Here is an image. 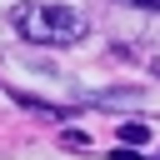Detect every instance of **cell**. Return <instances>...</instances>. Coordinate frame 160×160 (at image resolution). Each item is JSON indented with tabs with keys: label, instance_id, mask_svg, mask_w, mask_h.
<instances>
[{
	"label": "cell",
	"instance_id": "277c9868",
	"mask_svg": "<svg viewBox=\"0 0 160 160\" xmlns=\"http://www.w3.org/2000/svg\"><path fill=\"white\" fill-rule=\"evenodd\" d=\"M125 5H140V10H160V0H125Z\"/></svg>",
	"mask_w": 160,
	"mask_h": 160
},
{
	"label": "cell",
	"instance_id": "7a4b0ae2",
	"mask_svg": "<svg viewBox=\"0 0 160 160\" xmlns=\"http://www.w3.org/2000/svg\"><path fill=\"white\" fill-rule=\"evenodd\" d=\"M120 140H125V145H145V140H150V130L130 120V125H120Z\"/></svg>",
	"mask_w": 160,
	"mask_h": 160
},
{
	"label": "cell",
	"instance_id": "3957f363",
	"mask_svg": "<svg viewBox=\"0 0 160 160\" xmlns=\"http://www.w3.org/2000/svg\"><path fill=\"white\" fill-rule=\"evenodd\" d=\"M110 160H145V155H135V150H110Z\"/></svg>",
	"mask_w": 160,
	"mask_h": 160
},
{
	"label": "cell",
	"instance_id": "6da1fadb",
	"mask_svg": "<svg viewBox=\"0 0 160 160\" xmlns=\"http://www.w3.org/2000/svg\"><path fill=\"white\" fill-rule=\"evenodd\" d=\"M15 30L35 45H75L90 25L75 5H15Z\"/></svg>",
	"mask_w": 160,
	"mask_h": 160
}]
</instances>
